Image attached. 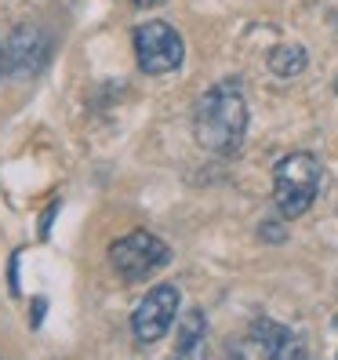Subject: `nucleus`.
I'll use <instances>...</instances> for the list:
<instances>
[{"label":"nucleus","instance_id":"nucleus-12","mask_svg":"<svg viewBox=\"0 0 338 360\" xmlns=\"http://www.w3.org/2000/svg\"><path fill=\"white\" fill-rule=\"evenodd\" d=\"M11 66H8V44H0V77H4Z\"/></svg>","mask_w":338,"mask_h":360},{"label":"nucleus","instance_id":"nucleus-5","mask_svg":"<svg viewBox=\"0 0 338 360\" xmlns=\"http://www.w3.org/2000/svg\"><path fill=\"white\" fill-rule=\"evenodd\" d=\"M178 306H182L178 288H175V284H157V288L135 306V313H131V331H135V338H138L142 346L160 342V338L167 335V328L175 324Z\"/></svg>","mask_w":338,"mask_h":360},{"label":"nucleus","instance_id":"nucleus-1","mask_svg":"<svg viewBox=\"0 0 338 360\" xmlns=\"http://www.w3.org/2000/svg\"><path fill=\"white\" fill-rule=\"evenodd\" d=\"M193 135L200 150L229 157L244 146L247 135V98L237 80H222L207 88L193 110Z\"/></svg>","mask_w":338,"mask_h":360},{"label":"nucleus","instance_id":"nucleus-8","mask_svg":"<svg viewBox=\"0 0 338 360\" xmlns=\"http://www.w3.org/2000/svg\"><path fill=\"white\" fill-rule=\"evenodd\" d=\"M204 331H207L204 313H200V309H186V313H182V328H178L175 353H178V356H193L197 346L204 342Z\"/></svg>","mask_w":338,"mask_h":360},{"label":"nucleus","instance_id":"nucleus-2","mask_svg":"<svg viewBox=\"0 0 338 360\" xmlns=\"http://www.w3.org/2000/svg\"><path fill=\"white\" fill-rule=\"evenodd\" d=\"M320 179H324V167L313 153L294 150L280 157L277 167H273V204H277V211L284 219L306 215L316 193H320Z\"/></svg>","mask_w":338,"mask_h":360},{"label":"nucleus","instance_id":"nucleus-11","mask_svg":"<svg viewBox=\"0 0 338 360\" xmlns=\"http://www.w3.org/2000/svg\"><path fill=\"white\" fill-rule=\"evenodd\" d=\"M15 273H18V255H11V295H18V277Z\"/></svg>","mask_w":338,"mask_h":360},{"label":"nucleus","instance_id":"nucleus-6","mask_svg":"<svg viewBox=\"0 0 338 360\" xmlns=\"http://www.w3.org/2000/svg\"><path fill=\"white\" fill-rule=\"evenodd\" d=\"M240 356H269V360H287V356H306V346L299 342V335L287 331L284 324L273 321H255L244 338V346H237Z\"/></svg>","mask_w":338,"mask_h":360},{"label":"nucleus","instance_id":"nucleus-7","mask_svg":"<svg viewBox=\"0 0 338 360\" xmlns=\"http://www.w3.org/2000/svg\"><path fill=\"white\" fill-rule=\"evenodd\" d=\"M51 55V40L44 30H37V26H22V30H15V37L8 40V66L11 73L18 77H33L44 70V62Z\"/></svg>","mask_w":338,"mask_h":360},{"label":"nucleus","instance_id":"nucleus-10","mask_svg":"<svg viewBox=\"0 0 338 360\" xmlns=\"http://www.w3.org/2000/svg\"><path fill=\"white\" fill-rule=\"evenodd\" d=\"M44 306H48L44 299H33V328L40 324V316H44Z\"/></svg>","mask_w":338,"mask_h":360},{"label":"nucleus","instance_id":"nucleus-13","mask_svg":"<svg viewBox=\"0 0 338 360\" xmlns=\"http://www.w3.org/2000/svg\"><path fill=\"white\" fill-rule=\"evenodd\" d=\"M131 4H138V8H150V4H157V0H131Z\"/></svg>","mask_w":338,"mask_h":360},{"label":"nucleus","instance_id":"nucleus-9","mask_svg":"<svg viewBox=\"0 0 338 360\" xmlns=\"http://www.w3.org/2000/svg\"><path fill=\"white\" fill-rule=\"evenodd\" d=\"M269 70L277 73V77H299L306 70V51L302 44H280V48H273L269 51Z\"/></svg>","mask_w":338,"mask_h":360},{"label":"nucleus","instance_id":"nucleus-3","mask_svg":"<svg viewBox=\"0 0 338 360\" xmlns=\"http://www.w3.org/2000/svg\"><path fill=\"white\" fill-rule=\"evenodd\" d=\"M135 58H138V70L150 73V77H164V73H175L186 58V44H182V33L167 22H142L135 30Z\"/></svg>","mask_w":338,"mask_h":360},{"label":"nucleus","instance_id":"nucleus-4","mask_svg":"<svg viewBox=\"0 0 338 360\" xmlns=\"http://www.w3.org/2000/svg\"><path fill=\"white\" fill-rule=\"evenodd\" d=\"M167 259H171L167 244L160 237H153V233H145V229L128 233V237L113 240V248H110V262H113V269L120 273L124 281H145Z\"/></svg>","mask_w":338,"mask_h":360}]
</instances>
